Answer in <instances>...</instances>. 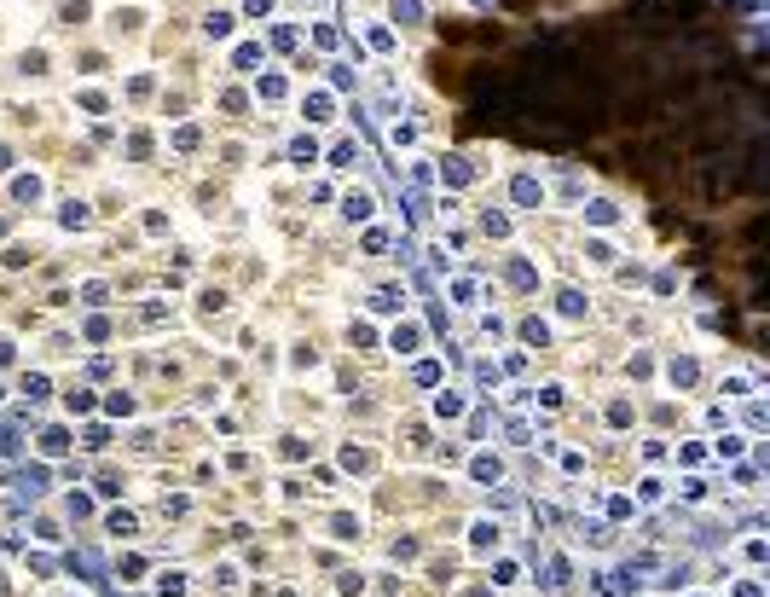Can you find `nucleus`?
<instances>
[{"instance_id": "9b49d317", "label": "nucleus", "mask_w": 770, "mask_h": 597, "mask_svg": "<svg viewBox=\"0 0 770 597\" xmlns=\"http://www.w3.org/2000/svg\"><path fill=\"white\" fill-rule=\"evenodd\" d=\"M331 157H336V168H353V163H365V151H359V145H353V139H348V145H336V151H331Z\"/></svg>"}, {"instance_id": "f3484780", "label": "nucleus", "mask_w": 770, "mask_h": 597, "mask_svg": "<svg viewBox=\"0 0 770 597\" xmlns=\"http://www.w3.org/2000/svg\"><path fill=\"white\" fill-rule=\"evenodd\" d=\"M435 412L440 417H457V412H464V395H435Z\"/></svg>"}, {"instance_id": "f8f14e48", "label": "nucleus", "mask_w": 770, "mask_h": 597, "mask_svg": "<svg viewBox=\"0 0 770 597\" xmlns=\"http://www.w3.org/2000/svg\"><path fill=\"white\" fill-rule=\"evenodd\" d=\"M394 24H423V6L417 0H394Z\"/></svg>"}, {"instance_id": "7c9ffc66", "label": "nucleus", "mask_w": 770, "mask_h": 597, "mask_svg": "<svg viewBox=\"0 0 770 597\" xmlns=\"http://www.w3.org/2000/svg\"><path fill=\"white\" fill-rule=\"evenodd\" d=\"M388 244H394V238H388V232H365V250H371V255H383Z\"/></svg>"}, {"instance_id": "a878e982", "label": "nucleus", "mask_w": 770, "mask_h": 597, "mask_svg": "<svg viewBox=\"0 0 770 597\" xmlns=\"http://www.w3.org/2000/svg\"><path fill=\"white\" fill-rule=\"evenodd\" d=\"M452 302H475V279H452Z\"/></svg>"}, {"instance_id": "9d476101", "label": "nucleus", "mask_w": 770, "mask_h": 597, "mask_svg": "<svg viewBox=\"0 0 770 597\" xmlns=\"http://www.w3.org/2000/svg\"><path fill=\"white\" fill-rule=\"evenodd\" d=\"M701 377L695 371V360H672V383H678V389H690V383Z\"/></svg>"}, {"instance_id": "412c9836", "label": "nucleus", "mask_w": 770, "mask_h": 597, "mask_svg": "<svg viewBox=\"0 0 770 597\" xmlns=\"http://www.w3.org/2000/svg\"><path fill=\"white\" fill-rule=\"evenodd\" d=\"M12 191H18V198H24V203H35V198H41V180H35V174H24V180H18V186H12Z\"/></svg>"}, {"instance_id": "473e14b6", "label": "nucleus", "mask_w": 770, "mask_h": 597, "mask_svg": "<svg viewBox=\"0 0 770 597\" xmlns=\"http://www.w3.org/2000/svg\"><path fill=\"white\" fill-rule=\"evenodd\" d=\"M243 6H250V12H255V18H261V12H267V6H272V0H243Z\"/></svg>"}, {"instance_id": "aec40b11", "label": "nucleus", "mask_w": 770, "mask_h": 597, "mask_svg": "<svg viewBox=\"0 0 770 597\" xmlns=\"http://www.w3.org/2000/svg\"><path fill=\"white\" fill-rule=\"evenodd\" d=\"M203 29H209V35H215V41H226V35H232V18H226V12H215V18H209Z\"/></svg>"}, {"instance_id": "f257e3e1", "label": "nucleus", "mask_w": 770, "mask_h": 597, "mask_svg": "<svg viewBox=\"0 0 770 597\" xmlns=\"http://www.w3.org/2000/svg\"><path fill=\"white\" fill-rule=\"evenodd\" d=\"M631 12L643 24H660V18H701L707 0H631Z\"/></svg>"}, {"instance_id": "1a4fd4ad", "label": "nucleus", "mask_w": 770, "mask_h": 597, "mask_svg": "<svg viewBox=\"0 0 770 597\" xmlns=\"http://www.w3.org/2000/svg\"><path fill=\"white\" fill-rule=\"evenodd\" d=\"M469 539H475V551H487V545H498V522H475V528H469Z\"/></svg>"}, {"instance_id": "c85d7f7f", "label": "nucleus", "mask_w": 770, "mask_h": 597, "mask_svg": "<svg viewBox=\"0 0 770 597\" xmlns=\"http://www.w3.org/2000/svg\"><path fill=\"white\" fill-rule=\"evenodd\" d=\"M562 313H585V296H579V290H562Z\"/></svg>"}, {"instance_id": "0eeeda50", "label": "nucleus", "mask_w": 770, "mask_h": 597, "mask_svg": "<svg viewBox=\"0 0 770 597\" xmlns=\"http://www.w3.org/2000/svg\"><path fill=\"white\" fill-rule=\"evenodd\" d=\"M469 476H475V481H498L504 470H498V458H493V453H481V458L469 464Z\"/></svg>"}, {"instance_id": "7ed1b4c3", "label": "nucleus", "mask_w": 770, "mask_h": 597, "mask_svg": "<svg viewBox=\"0 0 770 597\" xmlns=\"http://www.w3.org/2000/svg\"><path fill=\"white\" fill-rule=\"evenodd\" d=\"M568 580H573V562H568V557H550V562H545V586H550V591H562Z\"/></svg>"}, {"instance_id": "b1692460", "label": "nucleus", "mask_w": 770, "mask_h": 597, "mask_svg": "<svg viewBox=\"0 0 770 597\" xmlns=\"http://www.w3.org/2000/svg\"><path fill=\"white\" fill-rule=\"evenodd\" d=\"M417 383H423V389H435V383H440V365L423 360V365H417Z\"/></svg>"}, {"instance_id": "ddd939ff", "label": "nucleus", "mask_w": 770, "mask_h": 597, "mask_svg": "<svg viewBox=\"0 0 770 597\" xmlns=\"http://www.w3.org/2000/svg\"><path fill=\"white\" fill-rule=\"evenodd\" d=\"M417 343H423V336H417V325H394V348H400V354H412Z\"/></svg>"}, {"instance_id": "6ab92c4d", "label": "nucleus", "mask_w": 770, "mask_h": 597, "mask_svg": "<svg viewBox=\"0 0 770 597\" xmlns=\"http://www.w3.org/2000/svg\"><path fill=\"white\" fill-rule=\"evenodd\" d=\"M585 215H591V220H597V227H614V203H602V198H597L591 209H585Z\"/></svg>"}, {"instance_id": "393cba45", "label": "nucleus", "mask_w": 770, "mask_h": 597, "mask_svg": "<svg viewBox=\"0 0 770 597\" xmlns=\"http://www.w3.org/2000/svg\"><path fill=\"white\" fill-rule=\"evenodd\" d=\"M510 284L527 290V284H533V267H527V261H510Z\"/></svg>"}, {"instance_id": "39448f33", "label": "nucleus", "mask_w": 770, "mask_h": 597, "mask_svg": "<svg viewBox=\"0 0 770 597\" xmlns=\"http://www.w3.org/2000/svg\"><path fill=\"white\" fill-rule=\"evenodd\" d=\"M342 215H348V220H371V198H365V191H348V198H342Z\"/></svg>"}, {"instance_id": "423d86ee", "label": "nucleus", "mask_w": 770, "mask_h": 597, "mask_svg": "<svg viewBox=\"0 0 770 597\" xmlns=\"http://www.w3.org/2000/svg\"><path fill=\"white\" fill-rule=\"evenodd\" d=\"M440 174H446V186H469L475 180V168L464 163V157H446V168H440Z\"/></svg>"}, {"instance_id": "2eb2a0df", "label": "nucleus", "mask_w": 770, "mask_h": 597, "mask_svg": "<svg viewBox=\"0 0 770 597\" xmlns=\"http://www.w3.org/2000/svg\"><path fill=\"white\" fill-rule=\"evenodd\" d=\"M70 569H81V574H105V562L93 557V551H76V557H70Z\"/></svg>"}, {"instance_id": "bb28decb", "label": "nucleus", "mask_w": 770, "mask_h": 597, "mask_svg": "<svg viewBox=\"0 0 770 597\" xmlns=\"http://www.w3.org/2000/svg\"><path fill=\"white\" fill-rule=\"evenodd\" d=\"M261 99H284V82H278V76H261Z\"/></svg>"}, {"instance_id": "4468645a", "label": "nucleus", "mask_w": 770, "mask_h": 597, "mask_svg": "<svg viewBox=\"0 0 770 597\" xmlns=\"http://www.w3.org/2000/svg\"><path fill=\"white\" fill-rule=\"evenodd\" d=\"M371 308H376V313H400V290H376Z\"/></svg>"}, {"instance_id": "5701e85b", "label": "nucleus", "mask_w": 770, "mask_h": 597, "mask_svg": "<svg viewBox=\"0 0 770 597\" xmlns=\"http://www.w3.org/2000/svg\"><path fill=\"white\" fill-rule=\"evenodd\" d=\"M290 157H296V163H313L319 145H313V139H296V145H290Z\"/></svg>"}, {"instance_id": "cd10ccee", "label": "nucleus", "mask_w": 770, "mask_h": 597, "mask_svg": "<svg viewBox=\"0 0 770 597\" xmlns=\"http://www.w3.org/2000/svg\"><path fill=\"white\" fill-rule=\"evenodd\" d=\"M521 336H527V343H545L550 331H545V319H527V325H521Z\"/></svg>"}, {"instance_id": "c756f323", "label": "nucleus", "mask_w": 770, "mask_h": 597, "mask_svg": "<svg viewBox=\"0 0 770 597\" xmlns=\"http://www.w3.org/2000/svg\"><path fill=\"white\" fill-rule=\"evenodd\" d=\"M331 528H336V539H353V534H359V522H353V516H336Z\"/></svg>"}, {"instance_id": "4be33fe9", "label": "nucleus", "mask_w": 770, "mask_h": 597, "mask_svg": "<svg viewBox=\"0 0 770 597\" xmlns=\"http://www.w3.org/2000/svg\"><path fill=\"white\" fill-rule=\"evenodd\" d=\"M157 591H162V597H186V580H180V574H162Z\"/></svg>"}, {"instance_id": "2f4dec72", "label": "nucleus", "mask_w": 770, "mask_h": 597, "mask_svg": "<svg viewBox=\"0 0 770 597\" xmlns=\"http://www.w3.org/2000/svg\"><path fill=\"white\" fill-rule=\"evenodd\" d=\"M735 597H764V591L753 586V580H742V586H735Z\"/></svg>"}, {"instance_id": "dca6fc26", "label": "nucleus", "mask_w": 770, "mask_h": 597, "mask_svg": "<svg viewBox=\"0 0 770 597\" xmlns=\"http://www.w3.org/2000/svg\"><path fill=\"white\" fill-rule=\"evenodd\" d=\"M232 58H238V70H255V64H261V46H255V41H243Z\"/></svg>"}, {"instance_id": "f03ea898", "label": "nucleus", "mask_w": 770, "mask_h": 597, "mask_svg": "<svg viewBox=\"0 0 770 597\" xmlns=\"http://www.w3.org/2000/svg\"><path fill=\"white\" fill-rule=\"evenodd\" d=\"M510 191H516V203H521V209H539V203H545V186H539L533 174H516V186H510Z\"/></svg>"}, {"instance_id": "a211bd4d", "label": "nucleus", "mask_w": 770, "mask_h": 597, "mask_svg": "<svg viewBox=\"0 0 770 597\" xmlns=\"http://www.w3.org/2000/svg\"><path fill=\"white\" fill-rule=\"evenodd\" d=\"M307 116H313V122L331 116V93H313V99H307Z\"/></svg>"}, {"instance_id": "6e6552de", "label": "nucleus", "mask_w": 770, "mask_h": 597, "mask_svg": "<svg viewBox=\"0 0 770 597\" xmlns=\"http://www.w3.org/2000/svg\"><path fill=\"white\" fill-rule=\"evenodd\" d=\"M18 453H24V435L12 424H0V458H18Z\"/></svg>"}, {"instance_id": "20e7f679", "label": "nucleus", "mask_w": 770, "mask_h": 597, "mask_svg": "<svg viewBox=\"0 0 770 597\" xmlns=\"http://www.w3.org/2000/svg\"><path fill=\"white\" fill-rule=\"evenodd\" d=\"M41 453L46 458H64V453H70V435H64V429H41Z\"/></svg>"}, {"instance_id": "72a5a7b5", "label": "nucleus", "mask_w": 770, "mask_h": 597, "mask_svg": "<svg viewBox=\"0 0 770 597\" xmlns=\"http://www.w3.org/2000/svg\"><path fill=\"white\" fill-rule=\"evenodd\" d=\"M6 360H12V343H6V336H0V365H6Z\"/></svg>"}]
</instances>
